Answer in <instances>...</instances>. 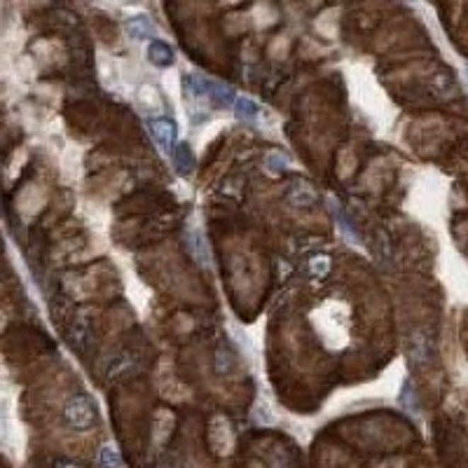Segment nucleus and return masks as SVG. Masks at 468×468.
<instances>
[{
	"mask_svg": "<svg viewBox=\"0 0 468 468\" xmlns=\"http://www.w3.org/2000/svg\"><path fill=\"white\" fill-rule=\"evenodd\" d=\"M64 417H66V424L71 426L73 431H87V428L96 424L98 412H96V405L91 403V398L78 394L66 403Z\"/></svg>",
	"mask_w": 468,
	"mask_h": 468,
	"instance_id": "obj_1",
	"label": "nucleus"
},
{
	"mask_svg": "<svg viewBox=\"0 0 468 468\" xmlns=\"http://www.w3.org/2000/svg\"><path fill=\"white\" fill-rule=\"evenodd\" d=\"M150 134L155 138V143L159 145V150L171 155L176 148V127L171 120H162V118H152L150 120Z\"/></svg>",
	"mask_w": 468,
	"mask_h": 468,
	"instance_id": "obj_2",
	"label": "nucleus"
},
{
	"mask_svg": "<svg viewBox=\"0 0 468 468\" xmlns=\"http://www.w3.org/2000/svg\"><path fill=\"white\" fill-rule=\"evenodd\" d=\"M138 103H141V110L148 113V115H157L162 113V94L157 91V87H152V84H143L141 89H138Z\"/></svg>",
	"mask_w": 468,
	"mask_h": 468,
	"instance_id": "obj_3",
	"label": "nucleus"
},
{
	"mask_svg": "<svg viewBox=\"0 0 468 468\" xmlns=\"http://www.w3.org/2000/svg\"><path fill=\"white\" fill-rule=\"evenodd\" d=\"M127 33L136 40H150L155 35V24L148 14H136V17L127 19Z\"/></svg>",
	"mask_w": 468,
	"mask_h": 468,
	"instance_id": "obj_4",
	"label": "nucleus"
},
{
	"mask_svg": "<svg viewBox=\"0 0 468 468\" xmlns=\"http://www.w3.org/2000/svg\"><path fill=\"white\" fill-rule=\"evenodd\" d=\"M148 61L157 68H169L173 64V50L162 40H152L148 45Z\"/></svg>",
	"mask_w": 468,
	"mask_h": 468,
	"instance_id": "obj_5",
	"label": "nucleus"
},
{
	"mask_svg": "<svg viewBox=\"0 0 468 468\" xmlns=\"http://www.w3.org/2000/svg\"><path fill=\"white\" fill-rule=\"evenodd\" d=\"M290 204L293 206H312L314 202H316V190H314L309 183L304 181H297L293 188H290Z\"/></svg>",
	"mask_w": 468,
	"mask_h": 468,
	"instance_id": "obj_6",
	"label": "nucleus"
},
{
	"mask_svg": "<svg viewBox=\"0 0 468 468\" xmlns=\"http://www.w3.org/2000/svg\"><path fill=\"white\" fill-rule=\"evenodd\" d=\"M173 159H176V171H178L181 176H190L193 173V169H195V155H193V150L188 148L186 143H176V148H173Z\"/></svg>",
	"mask_w": 468,
	"mask_h": 468,
	"instance_id": "obj_7",
	"label": "nucleus"
},
{
	"mask_svg": "<svg viewBox=\"0 0 468 468\" xmlns=\"http://www.w3.org/2000/svg\"><path fill=\"white\" fill-rule=\"evenodd\" d=\"M290 169V157L281 150H270L265 155V171L270 176H281Z\"/></svg>",
	"mask_w": 468,
	"mask_h": 468,
	"instance_id": "obj_8",
	"label": "nucleus"
},
{
	"mask_svg": "<svg viewBox=\"0 0 468 468\" xmlns=\"http://www.w3.org/2000/svg\"><path fill=\"white\" fill-rule=\"evenodd\" d=\"M188 244H190V249H193V256L197 260H202L204 265L211 263V253H209V246H206L202 229H188Z\"/></svg>",
	"mask_w": 468,
	"mask_h": 468,
	"instance_id": "obj_9",
	"label": "nucleus"
},
{
	"mask_svg": "<svg viewBox=\"0 0 468 468\" xmlns=\"http://www.w3.org/2000/svg\"><path fill=\"white\" fill-rule=\"evenodd\" d=\"M232 105H234V115H236V118H239L241 122H256V120H258L260 108H258V103L253 101V98H249V96H236Z\"/></svg>",
	"mask_w": 468,
	"mask_h": 468,
	"instance_id": "obj_10",
	"label": "nucleus"
},
{
	"mask_svg": "<svg viewBox=\"0 0 468 468\" xmlns=\"http://www.w3.org/2000/svg\"><path fill=\"white\" fill-rule=\"evenodd\" d=\"M234 91L227 87V84L209 80V101L218 103V105H232L234 103Z\"/></svg>",
	"mask_w": 468,
	"mask_h": 468,
	"instance_id": "obj_11",
	"label": "nucleus"
},
{
	"mask_svg": "<svg viewBox=\"0 0 468 468\" xmlns=\"http://www.w3.org/2000/svg\"><path fill=\"white\" fill-rule=\"evenodd\" d=\"M98 466L101 468H122V459L113 445H105V447L98 450Z\"/></svg>",
	"mask_w": 468,
	"mask_h": 468,
	"instance_id": "obj_12",
	"label": "nucleus"
},
{
	"mask_svg": "<svg viewBox=\"0 0 468 468\" xmlns=\"http://www.w3.org/2000/svg\"><path fill=\"white\" fill-rule=\"evenodd\" d=\"M267 464H270V468H293V459L283 447H274L267 455Z\"/></svg>",
	"mask_w": 468,
	"mask_h": 468,
	"instance_id": "obj_13",
	"label": "nucleus"
},
{
	"mask_svg": "<svg viewBox=\"0 0 468 468\" xmlns=\"http://www.w3.org/2000/svg\"><path fill=\"white\" fill-rule=\"evenodd\" d=\"M328 267H331V263L324 260V258H319V260H314V263H312V272L316 274V276H324L328 272Z\"/></svg>",
	"mask_w": 468,
	"mask_h": 468,
	"instance_id": "obj_14",
	"label": "nucleus"
},
{
	"mask_svg": "<svg viewBox=\"0 0 468 468\" xmlns=\"http://www.w3.org/2000/svg\"><path fill=\"white\" fill-rule=\"evenodd\" d=\"M55 468H80V466H78V464H73V462H57Z\"/></svg>",
	"mask_w": 468,
	"mask_h": 468,
	"instance_id": "obj_15",
	"label": "nucleus"
},
{
	"mask_svg": "<svg viewBox=\"0 0 468 468\" xmlns=\"http://www.w3.org/2000/svg\"><path fill=\"white\" fill-rule=\"evenodd\" d=\"M466 78H468V68H466Z\"/></svg>",
	"mask_w": 468,
	"mask_h": 468,
	"instance_id": "obj_16",
	"label": "nucleus"
}]
</instances>
